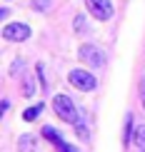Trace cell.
Segmentation results:
<instances>
[{"instance_id":"1","label":"cell","mask_w":145,"mask_h":152,"mask_svg":"<svg viewBox=\"0 0 145 152\" xmlns=\"http://www.w3.org/2000/svg\"><path fill=\"white\" fill-rule=\"evenodd\" d=\"M53 110H55V115H58L63 122H75V120H78V107H75V102L63 92L53 97Z\"/></svg>"},{"instance_id":"19","label":"cell","mask_w":145,"mask_h":152,"mask_svg":"<svg viewBox=\"0 0 145 152\" xmlns=\"http://www.w3.org/2000/svg\"><path fill=\"white\" fill-rule=\"evenodd\" d=\"M5 3H8V0H5Z\"/></svg>"},{"instance_id":"9","label":"cell","mask_w":145,"mask_h":152,"mask_svg":"<svg viewBox=\"0 0 145 152\" xmlns=\"http://www.w3.org/2000/svg\"><path fill=\"white\" fill-rule=\"evenodd\" d=\"M130 140H133V115H125V137H123V142L125 145H130Z\"/></svg>"},{"instance_id":"3","label":"cell","mask_w":145,"mask_h":152,"mask_svg":"<svg viewBox=\"0 0 145 152\" xmlns=\"http://www.w3.org/2000/svg\"><path fill=\"white\" fill-rule=\"evenodd\" d=\"M78 58L83 60L85 65H90V67H103V65H105V53H103V50H100L98 45H90V42L80 45Z\"/></svg>"},{"instance_id":"10","label":"cell","mask_w":145,"mask_h":152,"mask_svg":"<svg viewBox=\"0 0 145 152\" xmlns=\"http://www.w3.org/2000/svg\"><path fill=\"white\" fill-rule=\"evenodd\" d=\"M50 8H53V0H33V10L38 12H48Z\"/></svg>"},{"instance_id":"13","label":"cell","mask_w":145,"mask_h":152,"mask_svg":"<svg viewBox=\"0 0 145 152\" xmlns=\"http://www.w3.org/2000/svg\"><path fill=\"white\" fill-rule=\"evenodd\" d=\"M33 92H35V80L33 77H25L23 80V95H25V97H30Z\"/></svg>"},{"instance_id":"4","label":"cell","mask_w":145,"mask_h":152,"mask_svg":"<svg viewBox=\"0 0 145 152\" xmlns=\"http://www.w3.org/2000/svg\"><path fill=\"white\" fill-rule=\"evenodd\" d=\"M88 5V12H90L95 20H110L113 18V3L110 0H85Z\"/></svg>"},{"instance_id":"6","label":"cell","mask_w":145,"mask_h":152,"mask_svg":"<svg viewBox=\"0 0 145 152\" xmlns=\"http://www.w3.org/2000/svg\"><path fill=\"white\" fill-rule=\"evenodd\" d=\"M35 135H23L20 142H18V147H20V152H38V145H35Z\"/></svg>"},{"instance_id":"16","label":"cell","mask_w":145,"mask_h":152,"mask_svg":"<svg viewBox=\"0 0 145 152\" xmlns=\"http://www.w3.org/2000/svg\"><path fill=\"white\" fill-rule=\"evenodd\" d=\"M18 70L23 72V60H15V62H13V67H10V75H18Z\"/></svg>"},{"instance_id":"2","label":"cell","mask_w":145,"mask_h":152,"mask_svg":"<svg viewBox=\"0 0 145 152\" xmlns=\"http://www.w3.org/2000/svg\"><path fill=\"white\" fill-rule=\"evenodd\" d=\"M68 80H70V85L75 87V90H80V92H93L95 85H98L95 75H90L88 70H70Z\"/></svg>"},{"instance_id":"15","label":"cell","mask_w":145,"mask_h":152,"mask_svg":"<svg viewBox=\"0 0 145 152\" xmlns=\"http://www.w3.org/2000/svg\"><path fill=\"white\" fill-rule=\"evenodd\" d=\"M55 150H58V152H78V150L73 147V145H68L65 140H60L58 145H55Z\"/></svg>"},{"instance_id":"18","label":"cell","mask_w":145,"mask_h":152,"mask_svg":"<svg viewBox=\"0 0 145 152\" xmlns=\"http://www.w3.org/2000/svg\"><path fill=\"white\" fill-rule=\"evenodd\" d=\"M138 152H145V150H138Z\"/></svg>"},{"instance_id":"11","label":"cell","mask_w":145,"mask_h":152,"mask_svg":"<svg viewBox=\"0 0 145 152\" xmlns=\"http://www.w3.org/2000/svg\"><path fill=\"white\" fill-rule=\"evenodd\" d=\"M73 25H75V33H88V20H85V15H75Z\"/></svg>"},{"instance_id":"17","label":"cell","mask_w":145,"mask_h":152,"mask_svg":"<svg viewBox=\"0 0 145 152\" xmlns=\"http://www.w3.org/2000/svg\"><path fill=\"white\" fill-rule=\"evenodd\" d=\"M140 97H143V107H145V75H143V80H140Z\"/></svg>"},{"instance_id":"5","label":"cell","mask_w":145,"mask_h":152,"mask_svg":"<svg viewBox=\"0 0 145 152\" xmlns=\"http://www.w3.org/2000/svg\"><path fill=\"white\" fill-rule=\"evenodd\" d=\"M3 37L10 40V42H23V40L30 37V25H25V23H10V25L3 28Z\"/></svg>"},{"instance_id":"12","label":"cell","mask_w":145,"mask_h":152,"mask_svg":"<svg viewBox=\"0 0 145 152\" xmlns=\"http://www.w3.org/2000/svg\"><path fill=\"white\" fill-rule=\"evenodd\" d=\"M43 137H45V140H50L53 145H58V142L63 140V137H60V135H58V132H55L53 127H43Z\"/></svg>"},{"instance_id":"14","label":"cell","mask_w":145,"mask_h":152,"mask_svg":"<svg viewBox=\"0 0 145 152\" xmlns=\"http://www.w3.org/2000/svg\"><path fill=\"white\" fill-rule=\"evenodd\" d=\"M75 132H78V135L83 137V140H88V127H85V120H83V117H78V120H75Z\"/></svg>"},{"instance_id":"7","label":"cell","mask_w":145,"mask_h":152,"mask_svg":"<svg viewBox=\"0 0 145 152\" xmlns=\"http://www.w3.org/2000/svg\"><path fill=\"white\" fill-rule=\"evenodd\" d=\"M133 145L138 150H145V125H138L133 132Z\"/></svg>"},{"instance_id":"8","label":"cell","mask_w":145,"mask_h":152,"mask_svg":"<svg viewBox=\"0 0 145 152\" xmlns=\"http://www.w3.org/2000/svg\"><path fill=\"white\" fill-rule=\"evenodd\" d=\"M40 112H43V102H40V105H33L30 110H25V112H23V120H25V122H33Z\"/></svg>"}]
</instances>
